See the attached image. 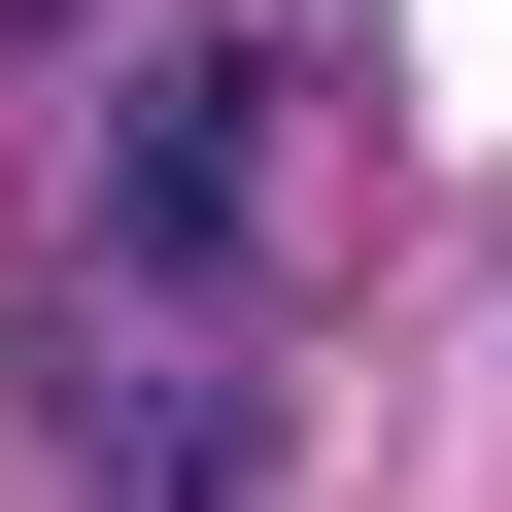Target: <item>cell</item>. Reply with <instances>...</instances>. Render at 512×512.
<instances>
[{
	"instance_id": "cell-1",
	"label": "cell",
	"mask_w": 512,
	"mask_h": 512,
	"mask_svg": "<svg viewBox=\"0 0 512 512\" xmlns=\"http://www.w3.org/2000/svg\"><path fill=\"white\" fill-rule=\"evenodd\" d=\"M274 171H308V69L274 35H171L103 103V308H239L274 274Z\"/></svg>"
},
{
	"instance_id": "cell-2",
	"label": "cell",
	"mask_w": 512,
	"mask_h": 512,
	"mask_svg": "<svg viewBox=\"0 0 512 512\" xmlns=\"http://www.w3.org/2000/svg\"><path fill=\"white\" fill-rule=\"evenodd\" d=\"M69 512H274V376H205V342H69Z\"/></svg>"
}]
</instances>
